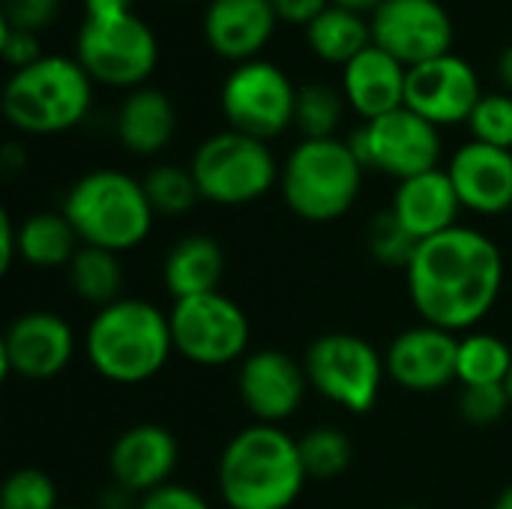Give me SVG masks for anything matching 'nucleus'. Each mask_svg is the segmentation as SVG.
Instances as JSON below:
<instances>
[{"label":"nucleus","instance_id":"nucleus-43","mask_svg":"<svg viewBox=\"0 0 512 509\" xmlns=\"http://www.w3.org/2000/svg\"><path fill=\"white\" fill-rule=\"evenodd\" d=\"M333 6H342V9H351V12H375L384 0H330Z\"/></svg>","mask_w":512,"mask_h":509},{"label":"nucleus","instance_id":"nucleus-37","mask_svg":"<svg viewBox=\"0 0 512 509\" xmlns=\"http://www.w3.org/2000/svg\"><path fill=\"white\" fill-rule=\"evenodd\" d=\"M0 54H3V60H6L15 72H18V69H27V66H33L36 60L45 57L36 33L18 30V27H9V24H0Z\"/></svg>","mask_w":512,"mask_h":509},{"label":"nucleus","instance_id":"nucleus-20","mask_svg":"<svg viewBox=\"0 0 512 509\" xmlns=\"http://www.w3.org/2000/svg\"><path fill=\"white\" fill-rule=\"evenodd\" d=\"M273 0H210L204 12V39L225 60H255L276 30Z\"/></svg>","mask_w":512,"mask_h":509},{"label":"nucleus","instance_id":"nucleus-8","mask_svg":"<svg viewBox=\"0 0 512 509\" xmlns=\"http://www.w3.org/2000/svg\"><path fill=\"white\" fill-rule=\"evenodd\" d=\"M309 387L348 414H369L384 387L387 363L378 348L357 333H324L303 357Z\"/></svg>","mask_w":512,"mask_h":509},{"label":"nucleus","instance_id":"nucleus-33","mask_svg":"<svg viewBox=\"0 0 512 509\" xmlns=\"http://www.w3.org/2000/svg\"><path fill=\"white\" fill-rule=\"evenodd\" d=\"M0 509H60L57 486L39 468H18L3 480Z\"/></svg>","mask_w":512,"mask_h":509},{"label":"nucleus","instance_id":"nucleus-29","mask_svg":"<svg viewBox=\"0 0 512 509\" xmlns=\"http://www.w3.org/2000/svg\"><path fill=\"white\" fill-rule=\"evenodd\" d=\"M345 93H339L333 84L309 81L297 87V105H294V126L300 129L303 141H321L336 138V129L345 114Z\"/></svg>","mask_w":512,"mask_h":509},{"label":"nucleus","instance_id":"nucleus-1","mask_svg":"<svg viewBox=\"0 0 512 509\" xmlns=\"http://www.w3.org/2000/svg\"><path fill=\"white\" fill-rule=\"evenodd\" d=\"M405 276L408 297L423 324L471 333L501 297L504 255L489 234L456 225L423 240Z\"/></svg>","mask_w":512,"mask_h":509},{"label":"nucleus","instance_id":"nucleus-11","mask_svg":"<svg viewBox=\"0 0 512 509\" xmlns=\"http://www.w3.org/2000/svg\"><path fill=\"white\" fill-rule=\"evenodd\" d=\"M219 102L228 129L252 135L258 141H270L294 126L297 87L276 63L255 57L231 69L222 84Z\"/></svg>","mask_w":512,"mask_h":509},{"label":"nucleus","instance_id":"nucleus-22","mask_svg":"<svg viewBox=\"0 0 512 509\" xmlns=\"http://www.w3.org/2000/svg\"><path fill=\"white\" fill-rule=\"evenodd\" d=\"M408 66L369 45L348 66H342V93L348 105L369 123L405 105Z\"/></svg>","mask_w":512,"mask_h":509},{"label":"nucleus","instance_id":"nucleus-27","mask_svg":"<svg viewBox=\"0 0 512 509\" xmlns=\"http://www.w3.org/2000/svg\"><path fill=\"white\" fill-rule=\"evenodd\" d=\"M69 285L78 300L105 309L123 297V264L117 252L81 246L66 267Z\"/></svg>","mask_w":512,"mask_h":509},{"label":"nucleus","instance_id":"nucleus-15","mask_svg":"<svg viewBox=\"0 0 512 509\" xmlns=\"http://www.w3.org/2000/svg\"><path fill=\"white\" fill-rule=\"evenodd\" d=\"M480 99V78L465 57L444 54L408 69L405 108L435 126L468 123Z\"/></svg>","mask_w":512,"mask_h":509},{"label":"nucleus","instance_id":"nucleus-26","mask_svg":"<svg viewBox=\"0 0 512 509\" xmlns=\"http://www.w3.org/2000/svg\"><path fill=\"white\" fill-rule=\"evenodd\" d=\"M306 42L321 60L348 66L360 51H366L372 45V27L360 12H351V9L330 3L306 27Z\"/></svg>","mask_w":512,"mask_h":509},{"label":"nucleus","instance_id":"nucleus-28","mask_svg":"<svg viewBox=\"0 0 512 509\" xmlns=\"http://www.w3.org/2000/svg\"><path fill=\"white\" fill-rule=\"evenodd\" d=\"M512 369V348L495 333H465L456 351V381L462 387L504 384Z\"/></svg>","mask_w":512,"mask_h":509},{"label":"nucleus","instance_id":"nucleus-35","mask_svg":"<svg viewBox=\"0 0 512 509\" xmlns=\"http://www.w3.org/2000/svg\"><path fill=\"white\" fill-rule=\"evenodd\" d=\"M510 408V393L504 384L462 387L459 393V417L471 426H495Z\"/></svg>","mask_w":512,"mask_h":509},{"label":"nucleus","instance_id":"nucleus-41","mask_svg":"<svg viewBox=\"0 0 512 509\" xmlns=\"http://www.w3.org/2000/svg\"><path fill=\"white\" fill-rule=\"evenodd\" d=\"M135 0H84V15H117L132 12Z\"/></svg>","mask_w":512,"mask_h":509},{"label":"nucleus","instance_id":"nucleus-14","mask_svg":"<svg viewBox=\"0 0 512 509\" xmlns=\"http://www.w3.org/2000/svg\"><path fill=\"white\" fill-rule=\"evenodd\" d=\"M75 345L78 342L66 318L33 309L9 321L0 339V363L6 375L24 381H51L69 369Z\"/></svg>","mask_w":512,"mask_h":509},{"label":"nucleus","instance_id":"nucleus-30","mask_svg":"<svg viewBox=\"0 0 512 509\" xmlns=\"http://www.w3.org/2000/svg\"><path fill=\"white\" fill-rule=\"evenodd\" d=\"M297 444H300V459H303L309 480L327 483V480L342 477L351 468L354 444L336 426H315L303 438H297Z\"/></svg>","mask_w":512,"mask_h":509},{"label":"nucleus","instance_id":"nucleus-13","mask_svg":"<svg viewBox=\"0 0 512 509\" xmlns=\"http://www.w3.org/2000/svg\"><path fill=\"white\" fill-rule=\"evenodd\" d=\"M369 27L372 45L408 69L450 54L456 33L450 12L438 0H384L372 12Z\"/></svg>","mask_w":512,"mask_h":509},{"label":"nucleus","instance_id":"nucleus-3","mask_svg":"<svg viewBox=\"0 0 512 509\" xmlns=\"http://www.w3.org/2000/svg\"><path fill=\"white\" fill-rule=\"evenodd\" d=\"M84 354L99 378L120 387L144 384L156 378L174 354L168 312L150 300L120 297L96 309L84 333Z\"/></svg>","mask_w":512,"mask_h":509},{"label":"nucleus","instance_id":"nucleus-18","mask_svg":"<svg viewBox=\"0 0 512 509\" xmlns=\"http://www.w3.org/2000/svg\"><path fill=\"white\" fill-rule=\"evenodd\" d=\"M459 336L432 324L402 330L387 354V378L408 393H438L456 381Z\"/></svg>","mask_w":512,"mask_h":509},{"label":"nucleus","instance_id":"nucleus-23","mask_svg":"<svg viewBox=\"0 0 512 509\" xmlns=\"http://www.w3.org/2000/svg\"><path fill=\"white\" fill-rule=\"evenodd\" d=\"M117 138L135 156L162 153L177 129L174 102L156 87H135L126 93L117 111Z\"/></svg>","mask_w":512,"mask_h":509},{"label":"nucleus","instance_id":"nucleus-16","mask_svg":"<svg viewBox=\"0 0 512 509\" xmlns=\"http://www.w3.org/2000/svg\"><path fill=\"white\" fill-rule=\"evenodd\" d=\"M306 390L309 378L303 360H294L279 348H264L240 360L237 396L255 423L282 426L300 411Z\"/></svg>","mask_w":512,"mask_h":509},{"label":"nucleus","instance_id":"nucleus-42","mask_svg":"<svg viewBox=\"0 0 512 509\" xmlns=\"http://www.w3.org/2000/svg\"><path fill=\"white\" fill-rule=\"evenodd\" d=\"M498 78H501V84L512 93V42L501 51V57H498Z\"/></svg>","mask_w":512,"mask_h":509},{"label":"nucleus","instance_id":"nucleus-25","mask_svg":"<svg viewBox=\"0 0 512 509\" xmlns=\"http://www.w3.org/2000/svg\"><path fill=\"white\" fill-rule=\"evenodd\" d=\"M78 249L81 240L63 210H39L18 225V258L36 270H66Z\"/></svg>","mask_w":512,"mask_h":509},{"label":"nucleus","instance_id":"nucleus-10","mask_svg":"<svg viewBox=\"0 0 512 509\" xmlns=\"http://www.w3.org/2000/svg\"><path fill=\"white\" fill-rule=\"evenodd\" d=\"M168 321L174 354L186 357L195 366L216 369L246 357L252 339L249 318L243 306L222 291L174 300Z\"/></svg>","mask_w":512,"mask_h":509},{"label":"nucleus","instance_id":"nucleus-12","mask_svg":"<svg viewBox=\"0 0 512 509\" xmlns=\"http://www.w3.org/2000/svg\"><path fill=\"white\" fill-rule=\"evenodd\" d=\"M348 147L366 171H384L399 183L435 171L441 159L438 126L405 105L354 129Z\"/></svg>","mask_w":512,"mask_h":509},{"label":"nucleus","instance_id":"nucleus-17","mask_svg":"<svg viewBox=\"0 0 512 509\" xmlns=\"http://www.w3.org/2000/svg\"><path fill=\"white\" fill-rule=\"evenodd\" d=\"M180 462V444L171 429L159 423H135L120 432L108 453V471L117 489L129 495H150L171 483Z\"/></svg>","mask_w":512,"mask_h":509},{"label":"nucleus","instance_id":"nucleus-40","mask_svg":"<svg viewBox=\"0 0 512 509\" xmlns=\"http://www.w3.org/2000/svg\"><path fill=\"white\" fill-rule=\"evenodd\" d=\"M18 258V225L9 213H0V270H12V261Z\"/></svg>","mask_w":512,"mask_h":509},{"label":"nucleus","instance_id":"nucleus-48","mask_svg":"<svg viewBox=\"0 0 512 509\" xmlns=\"http://www.w3.org/2000/svg\"><path fill=\"white\" fill-rule=\"evenodd\" d=\"M60 509H72V507H60Z\"/></svg>","mask_w":512,"mask_h":509},{"label":"nucleus","instance_id":"nucleus-46","mask_svg":"<svg viewBox=\"0 0 512 509\" xmlns=\"http://www.w3.org/2000/svg\"><path fill=\"white\" fill-rule=\"evenodd\" d=\"M396 509H423V507H414V504H408V507H396Z\"/></svg>","mask_w":512,"mask_h":509},{"label":"nucleus","instance_id":"nucleus-38","mask_svg":"<svg viewBox=\"0 0 512 509\" xmlns=\"http://www.w3.org/2000/svg\"><path fill=\"white\" fill-rule=\"evenodd\" d=\"M135 509H213L207 504V498L189 486H180V483H168L144 498H138V507Z\"/></svg>","mask_w":512,"mask_h":509},{"label":"nucleus","instance_id":"nucleus-7","mask_svg":"<svg viewBox=\"0 0 512 509\" xmlns=\"http://www.w3.org/2000/svg\"><path fill=\"white\" fill-rule=\"evenodd\" d=\"M189 171L198 183L201 201L219 207H243L264 198L282 174L267 141L234 129L204 138Z\"/></svg>","mask_w":512,"mask_h":509},{"label":"nucleus","instance_id":"nucleus-9","mask_svg":"<svg viewBox=\"0 0 512 509\" xmlns=\"http://www.w3.org/2000/svg\"><path fill=\"white\" fill-rule=\"evenodd\" d=\"M75 60L96 84L135 90L153 75L159 42L150 24L135 12L84 15Z\"/></svg>","mask_w":512,"mask_h":509},{"label":"nucleus","instance_id":"nucleus-32","mask_svg":"<svg viewBox=\"0 0 512 509\" xmlns=\"http://www.w3.org/2000/svg\"><path fill=\"white\" fill-rule=\"evenodd\" d=\"M366 246H369V255L381 264V267H393V270H408V264L414 261V252L420 246V240H414L402 225L399 219L384 210V213H375L372 222H369V231H366Z\"/></svg>","mask_w":512,"mask_h":509},{"label":"nucleus","instance_id":"nucleus-4","mask_svg":"<svg viewBox=\"0 0 512 509\" xmlns=\"http://www.w3.org/2000/svg\"><path fill=\"white\" fill-rule=\"evenodd\" d=\"M60 210L75 228L81 246H96L117 255L138 249L156 222L141 180L117 168H96L78 177Z\"/></svg>","mask_w":512,"mask_h":509},{"label":"nucleus","instance_id":"nucleus-39","mask_svg":"<svg viewBox=\"0 0 512 509\" xmlns=\"http://www.w3.org/2000/svg\"><path fill=\"white\" fill-rule=\"evenodd\" d=\"M327 6H330V0H273L279 21L303 24V27H309Z\"/></svg>","mask_w":512,"mask_h":509},{"label":"nucleus","instance_id":"nucleus-19","mask_svg":"<svg viewBox=\"0 0 512 509\" xmlns=\"http://www.w3.org/2000/svg\"><path fill=\"white\" fill-rule=\"evenodd\" d=\"M465 210L498 216L512 207V150L468 141L447 168Z\"/></svg>","mask_w":512,"mask_h":509},{"label":"nucleus","instance_id":"nucleus-36","mask_svg":"<svg viewBox=\"0 0 512 509\" xmlns=\"http://www.w3.org/2000/svg\"><path fill=\"white\" fill-rule=\"evenodd\" d=\"M60 15V0H3L0 24L39 33L51 27Z\"/></svg>","mask_w":512,"mask_h":509},{"label":"nucleus","instance_id":"nucleus-44","mask_svg":"<svg viewBox=\"0 0 512 509\" xmlns=\"http://www.w3.org/2000/svg\"><path fill=\"white\" fill-rule=\"evenodd\" d=\"M492 509H512V483L495 498V504H492Z\"/></svg>","mask_w":512,"mask_h":509},{"label":"nucleus","instance_id":"nucleus-34","mask_svg":"<svg viewBox=\"0 0 512 509\" xmlns=\"http://www.w3.org/2000/svg\"><path fill=\"white\" fill-rule=\"evenodd\" d=\"M468 129L480 144L512 150V93H486L477 102Z\"/></svg>","mask_w":512,"mask_h":509},{"label":"nucleus","instance_id":"nucleus-6","mask_svg":"<svg viewBox=\"0 0 512 509\" xmlns=\"http://www.w3.org/2000/svg\"><path fill=\"white\" fill-rule=\"evenodd\" d=\"M363 171L366 168L357 162L348 141H300L279 174L282 198L297 219L327 225L342 219L357 204Z\"/></svg>","mask_w":512,"mask_h":509},{"label":"nucleus","instance_id":"nucleus-5","mask_svg":"<svg viewBox=\"0 0 512 509\" xmlns=\"http://www.w3.org/2000/svg\"><path fill=\"white\" fill-rule=\"evenodd\" d=\"M93 102V78L63 54H45L12 72L3 87V117L27 135H57L78 126Z\"/></svg>","mask_w":512,"mask_h":509},{"label":"nucleus","instance_id":"nucleus-47","mask_svg":"<svg viewBox=\"0 0 512 509\" xmlns=\"http://www.w3.org/2000/svg\"><path fill=\"white\" fill-rule=\"evenodd\" d=\"M108 509H126V507H108Z\"/></svg>","mask_w":512,"mask_h":509},{"label":"nucleus","instance_id":"nucleus-24","mask_svg":"<svg viewBox=\"0 0 512 509\" xmlns=\"http://www.w3.org/2000/svg\"><path fill=\"white\" fill-rule=\"evenodd\" d=\"M225 276V252L210 234L180 237L162 261V285L174 300L213 294Z\"/></svg>","mask_w":512,"mask_h":509},{"label":"nucleus","instance_id":"nucleus-21","mask_svg":"<svg viewBox=\"0 0 512 509\" xmlns=\"http://www.w3.org/2000/svg\"><path fill=\"white\" fill-rule=\"evenodd\" d=\"M390 213L399 219V225L414 237V240H429L438 237L450 228L459 225L462 201L456 195V186L447 171L435 168L426 174H417L411 180H402L396 186Z\"/></svg>","mask_w":512,"mask_h":509},{"label":"nucleus","instance_id":"nucleus-45","mask_svg":"<svg viewBox=\"0 0 512 509\" xmlns=\"http://www.w3.org/2000/svg\"><path fill=\"white\" fill-rule=\"evenodd\" d=\"M504 387H507V393H510V405H512V369H510V375H507V381H504Z\"/></svg>","mask_w":512,"mask_h":509},{"label":"nucleus","instance_id":"nucleus-31","mask_svg":"<svg viewBox=\"0 0 512 509\" xmlns=\"http://www.w3.org/2000/svg\"><path fill=\"white\" fill-rule=\"evenodd\" d=\"M141 186H144L147 201H150L156 216H183L201 201V192H198L192 171L171 165V162L153 165L141 177Z\"/></svg>","mask_w":512,"mask_h":509},{"label":"nucleus","instance_id":"nucleus-2","mask_svg":"<svg viewBox=\"0 0 512 509\" xmlns=\"http://www.w3.org/2000/svg\"><path fill=\"white\" fill-rule=\"evenodd\" d=\"M306 480L297 438L267 423L240 429L216 465L219 498L228 509H291Z\"/></svg>","mask_w":512,"mask_h":509}]
</instances>
